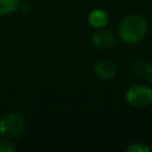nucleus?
Here are the masks:
<instances>
[{
  "mask_svg": "<svg viewBox=\"0 0 152 152\" xmlns=\"http://www.w3.org/2000/svg\"><path fill=\"white\" fill-rule=\"evenodd\" d=\"M125 99L134 108H145L152 104V88L147 84H133L126 90Z\"/></svg>",
  "mask_w": 152,
  "mask_h": 152,
  "instance_id": "nucleus-3",
  "label": "nucleus"
},
{
  "mask_svg": "<svg viewBox=\"0 0 152 152\" xmlns=\"http://www.w3.org/2000/svg\"><path fill=\"white\" fill-rule=\"evenodd\" d=\"M93 44L95 48L100 50H108L115 44V36L112 31L107 28H97V31L93 34Z\"/></svg>",
  "mask_w": 152,
  "mask_h": 152,
  "instance_id": "nucleus-4",
  "label": "nucleus"
},
{
  "mask_svg": "<svg viewBox=\"0 0 152 152\" xmlns=\"http://www.w3.org/2000/svg\"><path fill=\"white\" fill-rule=\"evenodd\" d=\"M126 150L129 152H148L150 151L148 146L144 145L142 142H133V144L128 145L126 147Z\"/></svg>",
  "mask_w": 152,
  "mask_h": 152,
  "instance_id": "nucleus-10",
  "label": "nucleus"
},
{
  "mask_svg": "<svg viewBox=\"0 0 152 152\" xmlns=\"http://www.w3.org/2000/svg\"><path fill=\"white\" fill-rule=\"evenodd\" d=\"M116 65L109 59H102L94 65V72L97 78L102 81H110L116 75Z\"/></svg>",
  "mask_w": 152,
  "mask_h": 152,
  "instance_id": "nucleus-5",
  "label": "nucleus"
},
{
  "mask_svg": "<svg viewBox=\"0 0 152 152\" xmlns=\"http://www.w3.org/2000/svg\"><path fill=\"white\" fill-rule=\"evenodd\" d=\"M147 28V21L144 17L139 14H129L120 21L118 33L120 39L126 44H137L146 36Z\"/></svg>",
  "mask_w": 152,
  "mask_h": 152,
  "instance_id": "nucleus-1",
  "label": "nucleus"
},
{
  "mask_svg": "<svg viewBox=\"0 0 152 152\" xmlns=\"http://www.w3.org/2000/svg\"><path fill=\"white\" fill-rule=\"evenodd\" d=\"M131 71L133 72V75H135L138 77L147 78L152 74V64L147 61L139 59V61H135L131 65Z\"/></svg>",
  "mask_w": 152,
  "mask_h": 152,
  "instance_id": "nucleus-7",
  "label": "nucleus"
},
{
  "mask_svg": "<svg viewBox=\"0 0 152 152\" xmlns=\"http://www.w3.org/2000/svg\"><path fill=\"white\" fill-rule=\"evenodd\" d=\"M15 145L12 142V139L8 138H0V152H14L15 151Z\"/></svg>",
  "mask_w": 152,
  "mask_h": 152,
  "instance_id": "nucleus-9",
  "label": "nucleus"
},
{
  "mask_svg": "<svg viewBox=\"0 0 152 152\" xmlns=\"http://www.w3.org/2000/svg\"><path fill=\"white\" fill-rule=\"evenodd\" d=\"M147 81H148V83H150V84H152V74L147 77Z\"/></svg>",
  "mask_w": 152,
  "mask_h": 152,
  "instance_id": "nucleus-11",
  "label": "nucleus"
},
{
  "mask_svg": "<svg viewBox=\"0 0 152 152\" xmlns=\"http://www.w3.org/2000/svg\"><path fill=\"white\" fill-rule=\"evenodd\" d=\"M88 23L94 28H103L109 23V15L104 10L95 8L88 14Z\"/></svg>",
  "mask_w": 152,
  "mask_h": 152,
  "instance_id": "nucleus-6",
  "label": "nucleus"
},
{
  "mask_svg": "<svg viewBox=\"0 0 152 152\" xmlns=\"http://www.w3.org/2000/svg\"><path fill=\"white\" fill-rule=\"evenodd\" d=\"M21 0H0V15H8L17 12Z\"/></svg>",
  "mask_w": 152,
  "mask_h": 152,
  "instance_id": "nucleus-8",
  "label": "nucleus"
},
{
  "mask_svg": "<svg viewBox=\"0 0 152 152\" xmlns=\"http://www.w3.org/2000/svg\"><path fill=\"white\" fill-rule=\"evenodd\" d=\"M25 131V120L18 113H5L0 118V135L8 139L19 138Z\"/></svg>",
  "mask_w": 152,
  "mask_h": 152,
  "instance_id": "nucleus-2",
  "label": "nucleus"
}]
</instances>
